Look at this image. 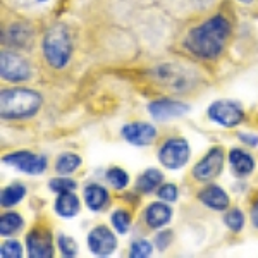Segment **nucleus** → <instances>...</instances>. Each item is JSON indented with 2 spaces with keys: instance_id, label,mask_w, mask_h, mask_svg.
<instances>
[{
  "instance_id": "obj_9",
  "label": "nucleus",
  "mask_w": 258,
  "mask_h": 258,
  "mask_svg": "<svg viewBox=\"0 0 258 258\" xmlns=\"http://www.w3.org/2000/svg\"><path fill=\"white\" fill-rule=\"evenodd\" d=\"M224 162H226V152L222 147H214L202 157L195 167L191 169V176L197 179L198 182H210L220 176L224 169Z\"/></svg>"
},
{
  "instance_id": "obj_14",
  "label": "nucleus",
  "mask_w": 258,
  "mask_h": 258,
  "mask_svg": "<svg viewBox=\"0 0 258 258\" xmlns=\"http://www.w3.org/2000/svg\"><path fill=\"white\" fill-rule=\"evenodd\" d=\"M145 224L150 229H155V231H160V229L167 227L172 220V209L167 202L164 200H157V202H152L150 205L145 209L143 214Z\"/></svg>"
},
{
  "instance_id": "obj_10",
  "label": "nucleus",
  "mask_w": 258,
  "mask_h": 258,
  "mask_svg": "<svg viewBox=\"0 0 258 258\" xmlns=\"http://www.w3.org/2000/svg\"><path fill=\"white\" fill-rule=\"evenodd\" d=\"M147 109H148V114L155 120L165 122V120H170V119L182 117V115L188 114L191 110V107L186 102H181V100L157 98L148 103Z\"/></svg>"
},
{
  "instance_id": "obj_1",
  "label": "nucleus",
  "mask_w": 258,
  "mask_h": 258,
  "mask_svg": "<svg viewBox=\"0 0 258 258\" xmlns=\"http://www.w3.org/2000/svg\"><path fill=\"white\" fill-rule=\"evenodd\" d=\"M231 31V21L222 14H215L186 33L182 48L197 59L215 60L226 48Z\"/></svg>"
},
{
  "instance_id": "obj_33",
  "label": "nucleus",
  "mask_w": 258,
  "mask_h": 258,
  "mask_svg": "<svg viewBox=\"0 0 258 258\" xmlns=\"http://www.w3.org/2000/svg\"><path fill=\"white\" fill-rule=\"evenodd\" d=\"M238 140L241 143H244L249 148H258V135L255 133H246V131H239L238 133Z\"/></svg>"
},
{
  "instance_id": "obj_19",
  "label": "nucleus",
  "mask_w": 258,
  "mask_h": 258,
  "mask_svg": "<svg viewBox=\"0 0 258 258\" xmlns=\"http://www.w3.org/2000/svg\"><path fill=\"white\" fill-rule=\"evenodd\" d=\"M162 181H164V174H162L159 169L150 167L145 170V172H141L138 179H136V189L143 195L153 193V191L159 189Z\"/></svg>"
},
{
  "instance_id": "obj_30",
  "label": "nucleus",
  "mask_w": 258,
  "mask_h": 258,
  "mask_svg": "<svg viewBox=\"0 0 258 258\" xmlns=\"http://www.w3.org/2000/svg\"><path fill=\"white\" fill-rule=\"evenodd\" d=\"M23 251V244L18 239H7L0 246V256L2 258H21Z\"/></svg>"
},
{
  "instance_id": "obj_18",
  "label": "nucleus",
  "mask_w": 258,
  "mask_h": 258,
  "mask_svg": "<svg viewBox=\"0 0 258 258\" xmlns=\"http://www.w3.org/2000/svg\"><path fill=\"white\" fill-rule=\"evenodd\" d=\"M81 202L80 197H76L74 191H68V193H60L53 202V210L62 219H73L80 214Z\"/></svg>"
},
{
  "instance_id": "obj_17",
  "label": "nucleus",
  "mask_w": 258,
  "mask_h": 258,
  "mask_svg": "<svg viewBox=\"0 0 258 258\" xmlns=\"http://www.w3.org/2000/svg\"><path fill=\"white\" fill-rule=\"evenodd\" d=\"M83 200H85V205L91 212H102L109 205L110 195L105 186L98 184V182H90L83 189Z\"/></svg>"
},
{
  "instance_id": "obj_16",
  "label": "nucleus",
  "mask_w": 258,
  "mask_h": 258,
  "mask_svg": "<svg viewBox=\"0 0 258 258\" xmlns=\"http://www.w3.org/2000/svg\"><path fill=\"white\" fill-rule=\"evenodd\" d=\"M227 160H229V165H231L232 174L238 177H248L256 167V162L253 159L251 153L246 152V150H241V148L229 150Z\"/></svg>"
},
{
  "instance_id": "obj_26",
  "label": "nucleus",
  "mask_w": 258,
  "mask_h": 258,
  "mask_svg": "<svg viewBox=\"0 0 258 258\" xmlns=\"http://www.w3.org/2000/svg\"><path fill=\"white\" fill-rule=\"evenodd\" d=\"M224 226H226L231 232H241L244 229V214L241 212L239 209H231V210H226L224 214Z\"/></svg>"
},
{
  "instance_id": "obj_28",
  "label": "nucleus",
  "mask_w": 258,
  "mask_h": 258,
  "mask_svg": "<svg viewBox=\"0 0 258 258\" xmlns=\"http://www.w3.org/2000/svg\"><path fill=\"white\" fill-rule=\"evenodd\" d=\"M48 188L50 191H53V193L60 195V193H68V191H76L78 182L69 179L68 176H57L48 181Z\"/></svg>"
},
{
  "instance_id": "obj_27",
  "label": "nucleus",
  "mask_w": 258,
  "mask_h": 258,
  "mask_svg": "<svg viewBox=\"0 0 258 258\" xmlns=\"http://www.w3.org/2000/svg\"><path fill=\"white\" fill-rule=\"evenodd\" d=\"M153 255V244L148 239L141 238L135 239L129 246V256L131 258H148Z\"/></svg>"
},
{
  "instance_id": "obj_32",
  "label": "nucleus",
  "mask_w": 258,
  "mask_h": 258,
  "mask_svg": "<svg viewBox=\"0 0 258 258\" xmlns=\"http://www.w3.org/2000/svg\"><path fill=\"white\" fill-rule=\"evenodd\" d=\"M172 238H174V234H172V231H167V229H160L159 232H157V236H155V246L159 248V251H165L169 246H170V243H172Z\"/></svg>"
},
{
  "instance_id": "obj_13",
  "label": "nucleus",
  "mask_w": 258,
  "mask_h": 258,
  "mask_svg": "<svg viewBox=\"0 0 258 258\" xmlns=\"http://www.w3.org/2000/svg\"><path fill=\"white\" fill-rule=\"evenodd\" d=\"M26 251L30 258H52L53 256V241L52 232L45 227L33 229L26 236Z\"/></svg>"
},
{
  "instance_id": "obj_29",
  "label": "nucleus",
  "mask_w": 258,
  "mask_h": 258,
  "mask_svg": "<svg viewBox=\"0 0 258 258\" xmlns=\"http://www.w3.org/2000/svg\"><path fill=\"white\" fill-rule=\"evenodd\" d=\"M57 246H59L60 255L66 256V258L76 256L78 251H80V246H78V243L73 238H71V236H68V234H59V236H57Z\"/></svg>"
},
{
  "instance_id": "obj_8",
  "label": "nucleus",
  "mask_w": 258,
  "mask_h": 258,
  "mask_svg": "<svg viewBox=\"0 0 258 258\" xmlns=\"http://www.w3.org/2000/svg\"><path fill=\"white\" fill-rule=\"evenodd\" d=\"M31 66L19 53L4 50L0 53V78L7 83H26L31 80Z\"/></svg>"
},
{
  "instance_id": "obj_4",
  "label": "nucleus",
  "mask_w": 258,
  "mask_h": 258,
  "mask_svg": "<svg viewBox=\"0 0 258 258\" xmlns=\"http://www.w3.org/2000/svg\"><path fill=\"white\" fill-rule=\"evenodd\" d=\"M195 73V71H193ZM189 73L188 68H182L179 64H162L152 73L157 81L162 83L167 90L184 93L195 85V74Z\"/></svg>"
},
{
  "instance_id": "obj_21",
  "label": "nucleus",
  "mask_w": 258,
  "mask_h": 258,
  "mask_svg": "<svg viewBox=\"0 0 258 258\" xmlns=\"http://www.w3.org/2000/svg\"><path fill=\"white\" fill-rule=\"evenodd\" d=\"M28 193V188L23 184V182H14V184H9L2 189L0 193V205L4 209H11V207L19 205L21 202L24 200Z\"/></svg>"
},
{
  "instance_id": "obj_7",
  "label": "nucleus",
  "mask_w": 258,
  "mask_h": 258,
  "mask_svg": "<svg viewBox=\"0 0 258 258\" xmlns=\"http://www.w3.org/2000/svg\"><path fill=\"white\" fill-rule=\"evenodd\" d=\"M2 164L9 165V167L23 174H28V176H41L48 167V159L47 155H41V153L18 150V152L6 153L2 157Z\"/></svg>"
},
{
  "instance_id": "obj_3",
  "label": "nucleus",
  "mask_w": 258,
  "mask_h": 258,
  "mask_svg": "<svg viewBox=\"0 0 258 258\" xmlns=\"http://www.w3.org/2000/svg\"><path fill=\"white\" fill-rule=\"evenodd\" d=\"M73 38L64 24L50 26L41 40V53L45 62L53 69H64L73 57Z\"/></svg>"
},
{
  "instance_id": "obj_11",
  "label": "nucleus",
  "mask_w": 258,
  "mask_h": 258,
  "mask_svg": "<svg viewBox=\"0 0 258 258\" xmlns=\"http://www.w3.org/2000/svg\"><path fill=\"white\" fill-rule=\"evenodd\" d=\"M88 248L95 256H110L117 249V236L107 226H95L88 232Z\"/></svg>"
},
{
  "instance_id": "obj_31",
  "label": "nucleus",
  "mask_w": 258,
  "mask_h": 258,
  "mask_svg": "<svg viewBox=\"0 0 258 258\" xmlns=\"http://www.w3.org/2000/svg\"><path fill=\"white\" fill-rule=\"evenodd\" d=\"M157 197H159V200H164V202H167V203H174V202H177V198H179V189L172 182H164V184H160L159 189H157Z\"/></svg>"
},
{
  "instance_id": "obj_25",
  "label": "nucleus",
  "mask_w": 258,
  "mask_h": 258,
  "mask_svg": "<svg viewBox=\"0 0 258 258\" xmlns=\"http://www.w3.org/2000/svg\"><path fill=\"white\" fill-rule=\"evenodd\" d=\"M131 222H133V219H131V214H129L127 210L117 209V210L112 212L110 224L117 234H126V232L129 231V227H131Z\"/></svg>"
},
{
  "instance_id": "obj_5",
  "label": "nucleus",
  "mask_w": 258,
  "mask_h": 258,
  "mask_svg": "<svg viewBox=\"0 0 258 258\" xmlns=\"http://www.w3.org/2000/svg\"><path fill=\"white\" fill-rule=\"evenodd\" d=\"M207 117L220 127L232 129L244 120V110L236 100H215L207 109Z\"/></svg>"
},
{
  "instance_id": "obj_24",
  "label": "nucleus",
  "mask_w": 258,
  "mask_h": 258,
  "mask_svg": "<svg viewBox=\"0 0 258 258\" xmlns=\"http://www.w3.org/2000/svg\"><path fill=\"white\" fill-rule=\"evenodd\" d=\"M105 181L117 191L126 189L129 186V174L122 167H110L105 172Z\"/></svg>"
},
{
  "instance_id": "obj_23",
  "label": "nucleus",
  "mask_w": 258,
  "mask_h": 258,
  "mask_svg": "<svg viewBox=\"0 0 258 258\" xmlns=\"http://www.w3.org/2000/svg\"><path fill=\"white\" fill-rule=\"evenodd\" d=\"M24 226V219L21 217L18 212H6L0 217V236L2 238H11L12 234H16L21 231Z\"/></svg>"
},
{
  "instance_id": "obj_6",
  "label": "nucleus",
  "mask_w": 258,
  "mask_h": 258,
  "mask_svg": "<svg viewBox=\"0 0 258 258\" xmlns=\"http://www.w3.org/2000/svg\"><path fill=\"white\" fill-rule=\"evenodd\" d=\"M191 148L184 138H169L160 145L157 159L160 165L169 170H179L189 162Z\"/></svg>"
},
{
  "instance_id": "obj_20",
  "label": "nucleus",
  "mask_w": 258,
  "mask_h": 258,
  "mask_svg": "<svg viewBox=\"0 0 258 258\" xmlns=\"http://www.w3.org/2000/svg\"><path fill=\"white\" fill-rule=\"evenodd\" d=\"M81 164H83L81 155H78L74 152H64L55 159L53 169H55L57 176H71V174H74L81 167Z\"/></svg>"
},
{
  "instance_id": "obj_36",
  "label": "nucleus",
  "mask_w": 258,
  "mask_h": 258,
  "mask_svg": "<svg viewBox=\"0 0 258 258\" xmlns=\"http://www.w3.org/2000/svg\"><path fill=\"white\" fill-rule=\"evenodd\" d=\"M36 2H47V0H36Z\"/></svg>"
},
{
  "instance_id": "obj_15",
  "label": "nucleus",
  "mask_w": 258,
  "mask_h": 258,
  "mask_svg": "<svg viewBox=\"0 0 258 258\" xmlns=\"http://www.w3.org/2000/svg\"><path fill=\"white\" fill-rule=\"evenodd\" d=\"M198 200L207 209L214 212H226L231 205V200H229L226 189L220 188L219 184H214V182H210V184H207L205 188L198 191Z\"/></svg>"
},
{
  "instance_id": "obj_35",
  "label": "nucleus",
  "mask_w": 258,
  "mask_h": 258,
  "mask_svg": "<svg viewBox=\"0 0 258 258\" xmlns=\"http://www.w3.org/2000/svg\"><path fill=\"white\" fill-rule=\"evenodd\" d=\"M239 4H243V6H251L253 4V0H238Z\"/></svg>"
},
{
  "instance_id": "obj_2",
  "label": "nucleus",
  "mask_w": 258,
  "mask_h": 258,
  "mask_svg": "<svg viewBox=\"0 0 258 258\" xmlns=\"http://www.w3.org/2000/svg\"><path fill=\"white\" fill-rule=\"evenodd\" d=\"M43 105V97L31 88H7L0 93V115L7 120L30 119Z\"/></svg>"
},
{
  "instance_id": "obj_12",
  "label": "nucleus",
  "mask_w": 258,
  "mask_h": 258,
  "mask_svg": "<svg viewBox=\"0 0 258 258\" xmlns=\"http://www.w3.org/2000/svg\"><path fill=\"white\" fill-rule=\"evenodd\" d=\"M157 135L159 133H157V127L153 124L141 122V120L127 122L120 129V136L133 147H150V145L155 143Z\"/></svg>"
},
{
  "instance_id": "obj_34",
  "label": "nucleus",
  "mask_w": 258,
  "mask_h": 258,
  "mask_svg": "<svg viewBox=\"0 0 258 258\" xmlns=\"http://www.w3.org/2000/svg\"><path fill=\"white\" fill-rule=\"evenodd\" d=\"M249 219H251V226L258 229V198L253 202L251 210H249Z\"/></svg>"
},
{
  "instance_id": "obj_22",
  "label": "nucleus",
  "mask_w": 258,
  "mask_h": 258,
  "mask_svg": "<svg viewBox=\"0 0 258 258\" xmlns=\"http://www.w3.org/2000/svg\"><path fill=\"white\" fill-rule=\"evenodd\" d=\"M6 35H7V40H9V43L12 47H28L30 40L33 38L31 28L24 23L11 24V26L6 30Z\"/></svg>"
}]
</instances>
